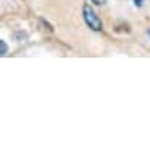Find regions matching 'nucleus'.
Returning <instances> with one entry per match:
<instances>
[{
  "label": "nucleus",
  "mask_w": 150,
  "mask_h": 150,
  "mask_svg": "<svg viewBox=\"0 0 150 150\" xmlns=\"http://www.w3.org/2000/svg\"><path fill=\"white\" fill-rule=\"evenodd\" d=\"M83 19H84V22H86V25L94 31H100L103 28V23L100 21V17H98L96 14V11H94L91 6H88V5L83 6Z\"/></svg>",
  "instance_id": "nucleus-1"
},
{
  "label": "nucleus",
  "mask_w": 150,
  "mask_h": 150,
  "mask_svg": "<svg viewBox=\"0 0 150 150\" xmlns=\"http://www.w3.org/2000/svg\"><path fill=\"white\" fill-rule=\"evenodd\" d=\"M6 52H8V45L0 39V56H5V55H6Z\"/></svg>",
  "instance_id": "nucleus-2"
},
{
  "label": "nucleus",
  "mask_w": 150,
  "mask_h": 150,
  "mask_svg": "<svg viewBox=\"0 0 150 150\" xmlns=\"http://www.w3.org/2000/svg\"><path fill=\"white\" fill-rule=\"evenodd\" d=\"M96 5H106V0H92Z\"/></svg>",
  "instance_id": "nucleus-3"
},
{
  "label": "nucleus",
  "mask_w": 150,
  "mask_h": 150,
  "mask_svg": "<svg viewBox=\"0 0 150 150\" xmlns=\"http://www.w3.org/2000/svg\"><path fill=\"white\" fill-rule=\"evenodd\" d=\"M133 2H134V5H138V6H141V5H142V2H144V0H133Z\"/></svg>",
  "instance_id": "nucleus-4"
},
{
  "label": "nucleus",
  "mask_w": 150,
  "mask_h": 150,
  "mask_svg": "<svg viewBox=\"0 0 150 150\" xmlns=\"http://www.w3.org/2000/svg\"><path fill=\"white\" fill-rule=\"evenodd\" d=\"M149 36H150V30H149Z\"/></svg>",
  "instance_id": "nucleus-5"
}]
</instances>
